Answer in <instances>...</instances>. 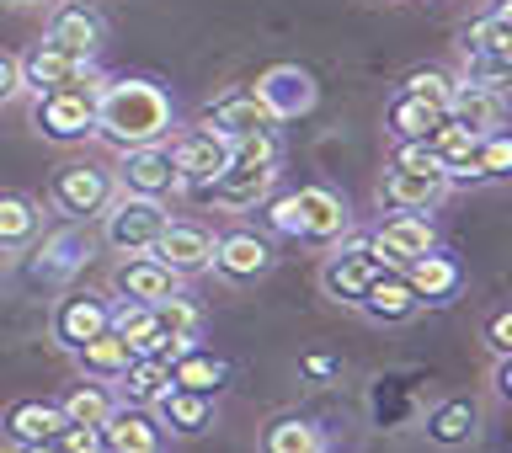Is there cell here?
Returning <instances> with one entry per match:
<instances>
[{
  "label": "cell",
  "instance_id": "1",
  "mask_svg": "<svg viewBox=\"0 0 512 453\" xmlns=\"http://www.w3.org/2000/svg\"><path fill=\"white\" fill-rule=\"evenodd\" d=\"M176 134L171 96L144 75H112L96 86V139L112 150H139V144H166Z\"/></svg>",
  "mask_w": 512,
  "mask_h": 453
},
{
  "label": "cell",
  "instance_id": "2",
  "mask_svg": "<svg viewBox=\"0 0 512 453\" xmlns=\"http://www.w3.org/2000/svg\"><path fill=\"white\" fill-rule=\"evenodd\" d=\"M278 128L272 134H256V139H240L230 144V160L214 182L192 187V203H214V208H230V214H246V208H262L278 187Z\"/></svg>",
  "mask_w": 512,
  "mask_h": 453
},
{
  "label": "cell",
  "instance_id": "3",
  "mask_svg": "<svg viewBox=\"0 0 512 453\" xmlns=\"http://www.w3.org/2000/svg\"><path fill=\"white\" fill-rule=\"evenodd\" d=\"M267 230L283 240H299V246L331 251L336 240L352 235V208L331 187H299L267 203Z\"/></svg>",
  "mask_w": 512,
  "mask_h": 453
},
{
  "label": "cell",
  "instance_id": "4",
  "mask_svg": "<svg viewBox=\"0 0 512 453\" xmlns=\"http://www.w3.org/2000/svg\"><path fill=\"white\" fill-rule=\"evenodd\" d=\"M112 198H118V176H112L107 166H91V160H70V166H59L54 182H48V203H54V214L75 219V224L102 219Z\"/></svg>",
  "mask_w": 512,
  "mask_h": 453
},
{
  "label": "cell",
  "instance_id": "5",
  "mask_svg": "<svg viewBox=\"0 0 512 453\" xmlns=\"http://www.w3.org/2000/svg\"><path fill=\"white\" fill-rule=\"evenodd\" d=\"M32 134L48 144L96 139V91H32Z\"/></svg>",
  "mask_w": 512,
  "mask_h": 453
},
{
  "label": "cell",
  "instance_id": "6",
  "mask_svg": "<svg viewBox=\"0 0 512 453\" xmlns=\"http://www.w3.org/2000/svg\"><path fill=\"white\" fill-rule=\"evenodd\" d=\"M166 198H139V192H118V198L107 203V214H102V240L112 251H123V256H139V251H150L160 230H166Z\"/></svg>",
  "mask_w": 512,
  "mask_h": 453
},
{
  "label": "cell",
  "instance_id": "7",
  "mask_svg": "<svg viewBox=\"0 0 512 453\" xmlns=\"http://www.w3.org/2000/svg\"><path fill=\"white\" fill-rule=\"evenodd\" d=\"M278 267V246H272L267 230H251V224H235V230L214 235V267L230 288H251L262 283L267 272Z\"/></svg>",
  "mask_w": 512,
  "mask_h": 453
},
{
  "label": "cell",
  "instance_id": "8",
  "mask_svg": "<svg viewBox=\"0 0 512 453\" xmlns=\"http://www.w3.org/2000/svg\"><path fill=\"white\" fill-rule=\"evenodd\" d=\"M102 80L107 75L96 70V59H80L59 43H38L22 59V91H96Z\"/></svg>",
  "mask_w": 512,
  "mask_h": 453
},
{
  "label": "cell",
  "instance_id": "9",
  "mask_svg": "<svg viewBox=\"0 0 512 453\" xmlns=\"http://www.w3.org/2000/svg\"><path fill=\"white\" fill-rule=\"evenodd\" d=\"M438 246V230H432L427 214H406V208H390V219H379L374 230L363 235V251L374 256L379 267H406L411 256H422Z\"/></svg>",
  "mask_w": 512,
  "mask_h": 453
},
{
  "label": "cell",
  "instance_id": "10",
  "mask_svg": "<svg viewBox=\"0 0 512 453\" xmlns=\"http://www.w3.org/2000/svg\"><path fill=\"white\" fill-rule=\"evenodd\" d=\"M256 102H262L278 123H294L304 112H315L320 86H315L310 70H299V64H272V70L256 75Z\"/></svg>",
  "mask_w": 512,
  "mask_h": 453
},
{
  "label": "cell",
  "instance_id": "11",
  "mask_svg": "<svg viewBox=\"0 0 512 453\" xmlns=\"http://www.w3.org/2000/svg\"><path fill=\"white\" fill-rule=\"evenodd\" d=\"M150 256H160L176 278H198V272L214 267V230L198 219H166V230H160V240L150 246Z\"/></svg>",
  "mask_w": 512,
  "mask_h": 453
},
{
  "label": "cell",
  "instance_id": "12",
  "mask_svg": "<svg viewBox=\"0 0 512 453\" xmlns=\"http://www.w3.org/2000/svg\"><path fill=\"white\" fill-rule=\"evenodd\" d=\"M107 326H112V299L91 294V288H70V294L54 304V315H48V336H54L64 352H75L80 342H91V336L107 331Z\"/></svg>",
  "mask_w": 512,
  "mask_h": 453
},
{
  "label": "cell",
  "instance_id": "13",
  "mask_svg": "<svg viewBox=\"0 0 512 453\" xmlns=\"http://www.w3.org/2000/svg\"><path fill=\"white\" fill-rule=\"evenodd\" d=\"M112 176H118V192H139V198H171V192H182L171 144H139V150H123V160H118Z\"/></svg>",
  "mask_w": 512,
  "mask_h": 453
},
{
  "label": "cell",
  "instance_id": "14",
  "mask_svg": "<svg viewBox=\"0 0 512 453\" xmlns=\"http://www.w3.org/2000/svg\"><path fill=\"white\" fill-rule=\"evenodd\" d=\"M171 160H176V182H182V192L214 182V176L224 171V160H230V144H224L214 128H187V134H171Z\"/></svg>",
  "mask_w": 512,
  "mask_h": 453
},
{
  "label": "cell",
  "instance_id": "15",
  "mask_svg": "<svg viewBox=\"0 0 512 453\" xmlns=\"http://www.w3.org/2000/svg\"><path fill=\"white\" fill-rule=\"evenodd\" d=\"M448 176L443 171H416V166H384L379 182V208H406V214H432L448 198Z\"/></svg>",
  "mask_w": 512,
  "mask_h": 453
},
{
  "label": "cell",
  "instance_id": "16",
  "mask_svg": "<svg viewBox=\"0 0 512 453\" xmlns=\"http://www.w3.org/2000/svg\"><path fill=\"white\" fill-rule=\"evenodd\" d=\"M374 272H379L374 256L352 251L347 240H336L331 256L320 262V294H326L331 304H342V310H358V299H363V288L374 283Z\"/></svg>",
  "mask_w": 512,
  "mask_h": 453
},
{
  "label": "cell",
  "instance_id": "17",
  "mask_svg": "<svg viewBox=\"0 0 512 453\" xmlns=\"http://www.w3.org/2000/svg\"><path fill=\"white\" fill-rule=\"evenodd\" d=\"M416 310H422V299H416V288L406 283L400 267H379L358 299V315L368 326H406V320H416Z\"/></svg>",
  "mask_w": 512,
  "mask_h": 453
},
{
  "label": "cell",
  "instance_id": "18",
  "mask_svg": "<svg viewBox=\"0 0 512 453\" xmlns=\"http://www.w3.org/2000/svg\"><path fill=\"white\" fill-rule=\"evenodd\" d=\"M203 128H214L224 144H240V139L272 134V128H283V123L256 102V91H230V96H219V102L203 112Z\"/></svg>",
  "mask_w": 512,
  "mask_h": 453
},
{
  "label": "cell",
  "instance_id": "19",
  "mask_svg": "<svg viewBox=\"0 0 512 453\" xmlns=\"http://www.w3.org/2000/svg\"><path fill=\"white\" fill-rule=\"evenodd\" d=\"M27 251L38 256V262L27 267V283H43V288H54V283H64V278H70V272H75V267L91 256V235H86V230H80V224L70 219V230H59L54 240H43V246L32 240Z\"/></svg>",
  "mask_w": 512,
  "mask_h": 453
},
{
  "label": "cell",
  "instance_id": "20",
  "mask_svg": "<svg viewBox=\"0 0 512 453\" xmlns=\"http://www.w3.org/2000/svg\"><path fill=\"white\" fill-rule=\"evenodd\" d=\"M0 427H6V443L27 448V453H43V448L59 443L64 411L48 406V400H16V406H6V416H0Z\"/></svg>",
  "mask_w": 512,
  "mask_h": 453
},
{
  "label": "cell",
  "instance_id": "21",
  "mask_svg": "<svg viewBox=\"0 0 512 453\" xmlns=\"http://www.w3.org/2000/svg\"><path fill=\"white\" fill-rule=\"evenodd\" d=\"M160 443H166V427L150 416V406H134V400H118L102 422V448L112 453H155Z\"/></svg>",
  "mask_w": 512,
  "mask_h": 453
},
{
  "label": "cell",
  "instance_id": "22",
  "mask_svg": "<svg viewBox=\"0 0 512 453\" xmlns=\"http://www.w3.org/2000/svg\"><path fill=\"white\" fill-rule=\"evenodd\" d=\"M400 272H406V283L416 288V299H422V304H454L459 288H464V267L448 251H438V246L422 251V256H411Z\"/></svg>",
  "mask_w": 512,
  "mask_h": 453
},
{
  "label": "cell",
  "instance_id": "23",
  "mask_svg": "<svg viewBox=\"0 0 512 453\" xmlns=\"http://www.w3.org/2000/svg\"><path fill=\"white\" fill-rule=\"evenodd\" d=\"M155 422L171 432V438H203L208 427H214V395L203 390H182V384H171L166 395L155 400Z\"/></svg>",
  "mask_w": 512,
  "mask_h": 453
},
{
  "label": "cell",
  "instance_id": "24",
  "mask_svg": "<svg viewBox=\"0 0 512 453\" xmlns=\"http://www.w3.org/2000/svg\"><path fill=\"white\" fill-rule=\"evenodd\" d=\"M182 288V278L160 262V256H150V251H139V256H128V262L112 272V294L118 299H139V304H155V299H166V294H176Z\"/></svg>",
  "mask_w": 512,
  "mask_h": 453
},
{
  "label": "cell",
  "instance_id": "25",
  "mask_svg": "<svg viewBox=\"0 0 512 453\" xmlns=\"http://www.w3.org/2000/svg\"><path fill=\"white\" fill-rule=\"evenodd\" d=\"M448 123L470 128V134H486V128H502L507 123V96H496L475 80H459L454 75V91H448Z\"/></svg>",
  "mask_w": 512,
  "mask_h": 453
},
{
  "label": "cell",
  "instance_id": "26",
  "mask_svg": "<svg viewBox=\"0 0 512 453\" xmlns=\"http://www.w3.org/2000/svg\"><path fill=\"white\" fill-rule=\"evenodd\" d=\"M38 235H43V203L16 187H0V256H27Z\"/></svg>",
  "mask_w": 512,
  "mask_h": 453
},
{
  "label": "cell",
  "instance_id": "27",
  "mask_svg": "<svg viewBox=\"0 0 512 453\" xmlns=\"http://www.w3.org/2000/svg\"><path fill=\"white\" fill-rule=\"evenodd\" d=\"M102 38H107L102 16L80 0V6H59L54 16H48V38L43 43H59V48H70V54H80V59H96Z\"/></svg>",
  "mask_w": 512,
  "mask_h": 453
},
{
  "label": "cell",
  "instance_id": "28",
  "mask_svg": "<svg viewBox=\"0 0 512 453\" xmlns=\"http://www.w3.org/2000/svg\"><path fill=\"white\" fill-rule=\"evenodd\" d=\"M70 358H75V368H80V379H102V384H118V379H123V368L134 363V347H128L123 336L107 326V331H96L91 342H80V347L70 352Z\"/></svg>",
  "mask_w": 512,
  "mask_h": 453
},
{
  "label": "cell",
  "instance_id": "29",
  "mask_svg": "<svg viewBox=\"0 0 512 453\" xmlns=\"http://www.w3.org/2000/svg\"><path fill=\"white\" fill-rule=\"evenodd\" d=\"M480 438V406L475 400H438V406L427 411V443H438V448H470Z\"/></svg>",
  "mask_w": 512,
  "mask_h": 453
},
{
  "label": "cell",
  "instance_id": "30",
  "mask_svg": "<svg viewBox=\"0 0 512 453\" xmlns=\"http://www.w3.org/2000/svg\"><path fill=\"white\" fill-rule=\"evenodd\" d=\"M443 118H448L443 107H432V102H422V96H411L406 86H400L390 102H384V128H390V139H427Z\"/></svg>",
  "mask_w": 512,
  "mask_h": 453
},
{
  "label": "cell",
  "instance_id": "31",
  "mask_svg": "<svg viewBox=\"0 0 512 453\" xmlns=\"http://www.w3.org/2000/svg\"><path fill=\"white\" fill-rule=\"evenodd\" d=\"M171 384H182V390H203V395H219L224 384H230V363L192 342L182 358L171 363Z\"/></svg>",
  "mask_w": 512,
  "mask_h": 453
},
{
  "label": "cell",
  "instance_id": "32",
  "mask_svg": "<svg viewBox=\"0 0 512 453\" xmlns=\"http://www.w3.org/2000/svg\"><path fill=\"white\" fill-rule=\"evenodd\" d=\"M112 406H118V395H112L102 379H80L75 390L59 400V411H64V422H70V427H102L112 416Z\"/></svg>",
  "mask_w": 512,
  "mask_h": 453
},
{
  "label": "cell",
  "instance_id": "33",
  "mask_svg": "<svg viewBox=\"0 0 512 453\" xmlns=\"http://www.w3.org/2000/svg\"><path fill=\"white\" fill-rule=\"evenodd\" d=\"M262 448L267 453H326L331 438L315 422H304V416H278V422L262 432Z\"/></svg>",
  "mask_w": 512,
  "mask_h": 453
},
{
  "label": "cell",
  "instance_id": "34",
  "mask_svg": "<svg viewBox=\"0 0 512 453\" xmlns=\"http://www.w3.org/2000/svg\"><path fill=\"white\" fill-rule=\"evenodd\" d=\"M475 176L480 187L486 182H512V128H486V134L475 139Z\"/></svg>",
  "mask_w": 512,
  "mask_h": 453
},
{
  "label": "cell",
  "instance_id": "35",
  "mask_svg": "<svg viewBox=\"0 0 512 453\" xmlns=\"http://www.w3.org/2000/svg\"><path fill=\"white\" fill-rule=\"evenodd\" d=\"M123 395L134 400V406H155L160 395L171 390V363H160V358H134L123 368Z\"/></svg>",
  "mask_w": 512,
  "mask_h": 453
},
{
  "label": "cell",
  "instance_id": "36",
  "mask_svg": "<svg viewBox=\"0 0 512 453\" xmlns=\"http://www.w3.org/2000/svg\"><path fill=\"white\" fill-rule=\"evenodd\" d=\"M150 310H155L160 326H166L171 336H182V342H198V336H203V310H198V299L182 294V288L166 294V299H155Z\"/></svg>",
  "mask_w": 512,
  "mask_h": 453
},
{
  "label": "cell",
  "instance_id": "37",
  "mask_svg": "<svg viewBox=\"0 0 512 453\" xmlns=\"http://www.w3.org/2000/svg\"><path fill=\"white\" fill-rule=\"evenodd\" d=\"M459 80H475V86H486V91H496V96L512 91V70H502V64H496L491 54H464Z\"/></svg>",
  "mask_w": 512,
  "mask_h": 453
},
{
  "label": "cell",
  "instance_id": "38",
  "mask_svg": "<svg viewBox=\"0 0 512 453\" xmlns=\"http://www.w3.org/2000/svg\"><path fill=\"white\" fill-rule=\"evenodd\" d=\"M411 96H422V102L432 107H448V91H454V75H443V70H411L406 80H400Z\"/></svg>",
  "mask_w": 512,
  "mask_h": 453
},
{
  "label": "cell",
  "instance_id": "39",
  "mask_svg": "<svg viewBox=\"0 0 512 453\" xmlns=\"http://www.w3.org/2000/svg\"><path fill=\"white\" fill-rule=\"evenodd\" d=\"M480 342H486L496 358L512 352V304H502V310H491L486 320H480Z\"/></svg>",
  "mask_w": 512,
  "mask_h": 453
},
{
  "label": "cell",
  "instance_id": "40",
  "mask_svg": "<svg viewBox=\"0 0 512 453\" xmlns=\"http://www.w3.org/2000/svg\"><path fill=\"white\" fill-rule=\"evenodd\" d=\"M299 374L310 384H331L342 374V358H331V352H310V358H299Z\"/></svg>",
  "mask_w": 512,
  "mask_h": 453
},
{
  "label": "cell",
  "instance_id": "41",
  "mask_svg": "<svg viewBox=\"0 0 512 453\" xmlns=\"http://www.w3.org/2000/svg\"><path fill=\"white\" fill-rule=\"evenodd\" d=\"M54 448L91 453V448H102V427H70V422H64V432H59V443H54Z\"/></svg>",
  "mask_w": 512,
  "mask_h": 453
},
{
  "label": "cell",
  "instance_id": "42",
  "mask_svg": "<svg viewBox=\"0 0 512 453\" xmlns=\"http://www.w3.org/2000/svg\"><path fill=\"white\" fill-rule=\"evenodd\" d=\"M11 96H22V59L0 48V102H11Z\"/></svg>",
  "mask_w": 512,
  "mask_h": 453
},
{
  "label": "cell",
  "instance_id": "43",
  "mask_svg": "<svg viewBox=\"0 0 512 453\" xmlns=\"http://www.w3.org/2000/svg\"><path fill=\"white\" fill-rule=\"evenodd\" d=\"M491 390L512 406V352H502V358H496V368H491Z\"/></svg>",
  "mask_w": 512,
  "mask_h": 453
},
{
  "label": "cell",
  "instance_id": "44",
  "mask_svg": "<svg viewBox=\"0 0 512 453\" xmlns=\"http://www.w3.org/2000/svg\"><path fill=\"white\" fill-rule=\"evenodd\" d=\"M486 54L502 64V70H512V32H502V38H496V48H486Z\"/></svg>",
  "mask_w": 512,
  "mask_h": 453
},
{
  "label": "cell",
  "instance_id": "45",
  "mask_svg": "<svg viewBox=\"0 0 512 453\" xmlns=\"http://www.w3.org/2000/svg\"><path fill=\"white\" fill-rule=\"evenodd\" d=\"M486 16H491L496 27H507V32H512V0H491V11H486Z\"/></svg>",
  "mask_w": 512,
  "mask_h": 453
},
{
  "label": "cell",
  "instance_id": "46",
  "mask_svg": "<svg viewBox=\"0 0 512 453\" xmlns=\"http://www.w3.org/2000/svg\"><path fill=\"white\" fill-rule=\"evenodd\" d=\"M6 6H43V0H6Z\"/></svg>",
  "mask_w": 512,
  "mask_h": 453
},
{
  "label": "cell",
  "instance_id": "47",
  "mask_svg": "<svg viewBox=\"0 0 512 453\" xmlns=\"http://www.w3.org/2000/svg\"><path fill=\"white\" fill-rule=\"evenodd\" d=\"M384 6H400V0H384Z\"/></svg>",
  "mask_w": 512,
  "mask_h": 453
},
{
  "label": "cell",
  "instance_id": "48",
  "mask_svg": "<svg viewBox=\"0 0 512 453\" xmlns=\"http://www.w3.org/2000/svg\"><path fill=\"white\" fill-rule=\"evenodd\" d=\"M86 6H91V0H86Z\"/></svg>",
  "mask_w": 512,
  "mask_h": 453
}]
</instances>
